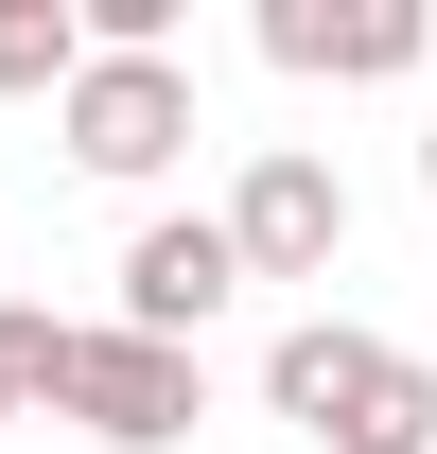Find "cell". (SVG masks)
Returning <instances> with one entry per match:
<instances>
[{
	"instance_id": "6da1fadb",
	"label": "cell",
	"mask_w": 437,
	"mask_h": 454,
	"mask_svg": "<svg viewBox=\"0 0 437 454\" xmlns=\"http://www.w3.org/2000/svg\"><path fill=\"white\" fill-rule=\"evenodd\" d=\"M263 402L315 454H437V367L385 349V333H350V315H298V333L263 349Z\"/></svg>"
},
{
	"instance_id": "7a4b0ae2",
	"label": "cell",
	"mask_w": 437,
	"mask_h": 454,
	"mask_svg": "<svg viewBox=\"0 0 437 454\" xmlns=\"http://www.w3.org/2000/svg\"><path fill=\"white\" fill-rule=\"evenodd\" d=\"M53 140H70L88 175H123V192H140V175L193 158V70H175V53H88V70L53 88Z\"/></svg>"
},
{
	"instance_id": "3957f363",
	"label": "cell",
	"mask_w": 437,
	"mask_h": 454,
	"mask_svg": "<svg viewBox=\"0 0 437 454\" xmlns=\"http://www.w3.org/2000/svg\"><path fill=\"white\" fill-rule=\"evenodd\" d=\"M53 402L106 454H175L193 419H211V367H193V349H140V333H70L53 349Z\"/></svg>"
},
{
	"instance_id": "277c9868",
	"label": "cell",
	"mask_w": 437,
	"mask_h": 454,
	"mask_svg": "<svg viewBox=\"0 0 437 454\" xmlns=\"http://www.w3.org/2000/svg\"><path fill=\"white\" fill-rule=\"evenodd\" d=\"M227 262H245V280H332V245H350V175L315 158V140H263V158H245V192H227Z\"/></svg>"
},
{
	"instance_id": "5b68a950",
	"label": "cell",
	"mask_w": 437,
	"mask_h": 454,
	"mask_svg": "<svg viewBox=\"0 0 437 454\" xmlns=\"http://www.w3.org/2000/svg\"><path fill=\"white\" fill-rule=\"evenodd\" d=\"M263 53L298 70V88H402V70L437 53L420 0H263Z\"/></svg>"
},
{
	"instance_id": "8992f818",
	"label": "cell",
	"mask_w": 437,
	"mask_h": 454,
	"mask_svg": "<svg viewBox=\"0 0 437 454\" xmlns=\"http://www.w3.org/2000/svg\"><path fill=\"white\" fill-rule=\"evenodd\" d=\"M227 297H245L227 227H211V210H158L140 245H123V315H106V333H140V349H193V333L227 315Z\"/></svg>"
},
{
	"instance_id": "52a82bcc",
	"label": "cell",
	"mask_w": 437,
	"mask_h": 454,
	"mask_svg": "<svg viewBox=\"0 0 437 454\" xmlns=\"http://www.w3.org/2000/svg\"><path fill=\"white\" fill-rule=\"evenodd\" d=\"M70 70H88V35H70V0H0V88H18V106H53Z\"/></svg>"
},
{
	"instance_id": "ba28073f",
	"label": "cell",
	"mask_w": 437,
	"mask_h": 454,
	"mask_svg": "<svg viewBox=\"0 0 437 454\" xmlns=\"http://www.w3.org/2000/svg\"><path fill=\"white\" fill-rule=\"evenodd\" d=\"M53 349H70V315H18V297H0V419L53 402Z\"/></svg>"
},
{
	"instance_id": "9c48e42d",
	"label": "cell",
	"mask_w": 437,
	"mask_h": 454,
	"mask_svg": "<svg viewBox=\"0 0 437 454\" xmlns=\"http://www.w3.org/2000/svg\"><path fill=\"white\" fill-rule=\"evenodd\" d=\"M420 192H437V122H420Z\"/></svg>"
}]
</instances>
